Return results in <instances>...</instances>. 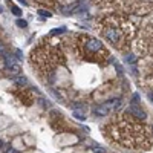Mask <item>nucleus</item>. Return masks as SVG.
<instances>
[{"label": "nucleus", "instance_id": "f257e3e1", "mask_svg": "<svg viewBox=\"0 0 153 153\" xmlns=\"http://www.w3.org/2000/svg\"><path fill=\"white\" fill-rule=\"evenodd\" d=\"M106 135L115 142L127 149L147 150L152 146V135L146 125V121L133 118L130 113L115 115L109 125L106 127Z\"/></svg>", "mask_w": 153, "mask_h": 153}, {"label": "nucleus", "instance_id": "f03ea898", "mask_svg": "<svg viewBox=\"0 0 153 153\" xmlns=\"http://www.w3.org/2000/svg\"><path fill=\"white\" fill-rule=\"evenodd\" d=\"M96 29L103 38H106L112 46H115L120 51L129 49L135 34V26L129 20V17L116 12L103 17L98 22Z\"/></svg>", "mask_w": 153, "mask_h": 153}, {"label": "nucleus", "instance_id": "7ed1b4c3", "mask_svg": "<svg viewBox=\"0 0 153 153\" xmlns=\"http://www.w3.org/2000/svg\"><path fill=\"white\" fill-rule=\"evenodd\" d=\"M31 63L32 66L38 69L40 75L52 81L55 77V69L58 65H65V55L58 48H54L51 44H40L37 49L31 52Z\"/></svg>", "mask_w": 153, "mask_h": 153}, {"label": "nucleus", "instance_id": "20e7f679", "mask_svg": "<svg viewBox=\"0 0 153 153\" xmlns=\"http://www.w3.org/2000/svg\"><path fill=\"white\" fill-rule=\"evenodd\" d=\"M75 49L78 51V54L83 58L98 61V63L106 61L107 57H109V51L104 48L103 41L95 38V37H91V35H87V34H81L77 37Z\"/></svg>", "mask_w": 153, "mask_h": 153}, {"label": "nucleus", "instance_id": "39448f33", "mask_svg": "<svg viewBox=\"0 0 153 153\" xmlns=\"http://www.w3.org/2000/svg\"><path fill=\"white\" fill-rule=\"evenodd\" d=\"M124 8L133 14H146L153 8V0H125Z\"/></svg>", "mask_w": 153, "mask_h": 153}, {"label": "nucleus", "instance_id": "423d86ee", "mask_svg": "<svg viewBox=\"0 0 153 153\" xmlns=\"http://www.w3.org/2000/svg\"><path fill=\"white\" fill-rule=\"evenodd\" d=\"M141 44H144L146 52H153V20L144 28L141 34Z\"/></svg>", "mask_w": 153, "mask_h": 153}, {"label": "nucleus", "instance_id": "0eeeda50", "mask_svg": "<svg viewBox=\"0 0 153 153\" xmlns=\"http://www.w3.org/2000/svg\"><path fill=\"white\" fill-rule=\"evenodd\" d=\"M130 115L133 118L141 120V121H146V118H147V113L144 112V109L139 104H130Z\"/></svg>", "mask_w": 153, "mask_h": 153}, {"label": "nucleus", "instance_id": "6e6552de", "mask_svg": "<svg viewBox=\"0 0 153 153\" xmlns=\"http://www.w3.org/2000/svg\"><path fill=\"white\" fill-rule=\"evenodd\" d=\"M20 66L17 65V63H14V65H6V74L9 75V77H19L20 75Z\"/></svg>", "mask_w": 153, "mask_h": 153}, {"label": "nucleus", "instance_id": "1a4fd4ad", "mask_svg": "<svg viewBox=\"0 0 153 153\" xmlns=\"http://www.w3.org/2000/svg\"><path fill=\"white\" fill-rule=\"evenodd\" d=\"M107 113H109V106L107 104L96 106L94 109V115H96V116H107Z\"/></svg>", "mask_w": 153, "mask_h": 153}, {"label": "nucleus", "instance_id": "9d476101", "mask_svg": "<svg viewBox=\"0 0 153 153\" xmlns=\"http://www.w3.org/2000/svg\"><path fill=\"white\" fill-rule=\"evenodd\" d=\"M15 83L19 86H25L26 84V78L25 77H15Z\"/></svg>", "mask_w": 153, "mask_h": 153}, {"label": "nucleus", "instance_id": "9b49d317", "mask_svg": "<svg viewBox=\"0 0 153 153\" xmlns=\"http://www.w3.org/2000/svg\"><path fill=\"white\" fill-rule=\"evenodd\" d=\"M11 9H12V14H15V15H22V9H20V8H17V6L12 5Z\"/></svg>", "mask_w": 153, "mask_h": 153}, {"label": "nucleus", "instance_id": "f8f14e48", "mask_svg": "<svg viewBox=\"0 0 153 153\" xmlns=\"http://www.w3.org/2000/svg\"><path fill=\"white\" fill-rule=\"evenodd\" d=\"M60 32H66V28H60V29H52L51 31V34H54V35H57Z\"/></svg>", "mask_w": 153, "mask_h": 153}, {"label": "nucleus", "instance_id": "ddd939ff", "mask_svg": "<svg viewBox=\"0 0 153 153\" xmlns=\"http://www.w3.org/2000/svg\"><path fill=\"white\" fill-rule=\"evenodd\" d=\"M26 25H28V23H26L25 20H22V19L17 20V26H20V28H26Z\"/></svg>", "mask_w": 153, "mask_h": 153}, {"label": "nucleus", "instance_id": "4468645a", "mask_svg": "<svg viewBox=\"0 0 153 153\" xmlns=\"http://www.w3.org/2000/svg\"><path fill=\"white\" fill-rule=\"evenodd\" d=\"M74 116H75V118H78V120H86V116L84 115H81V113H78V112H74Z\"/></svg>", "mask_w": 153, "mask_h": 153}, {"label": "nucleus", "instance_id": "2eb2a0df", "mask_svg": "<svg viewBox=\"0 0 153 153\" xmlns=\"http://www.w3.org/2000/svg\"><path fill=\"white\" fill-rule=\"evenodd\" d=\"M38 12H40V15H43V17H51V15H52L49 11H43V9H40Z\"/></svg>", "mask_w": 153, "mask_h": 153}, {"label": "nucleus", "instance_id": "dca6fc26", "mask_svg": "<svg viewBox=\"0 0 153 153\" xmlns=\"http://www.w3.org/2000/svg\"><path fill=\"white\" fill-rule=\"evenodd\" d=\"M5 46H3V44H0V54H2V55H5Z\"/></svg>", "mask_w": 153, "mask_h": 153}, {"label": "nucleus", "instance_id": "f3484780", "mask_svg": "<svg viewBox=\"0 0 153 153\" xmlns=\"http://www.w3.org/2000/svg\"><path fill=\"white\" fill-rule=\"evenodd\" d=\"M15 55L17 58H22V51H15Z\"/></svg>", "mask_w": 153, "mask_h": 153}, {"label": "nucleus", "instance_id": "a211bd4d", "mask_svg": "<svg viewBox=\"0 0 153 153\" xmlns=\"http://www.w3.org/2000/svg\"><path fill=\"white\" fill-rule=\"evenodd\" d=\"M19 2H22L23 5H26V2H25V0H19Z\"/></svg>", "mask_w": 153, "mask_h": 153}, {"label": "nucleus", "instance_id": "6ab92c4d", "mask_svg": "<svg viewBox=\"0 0 153 153\" xmlns=\"http://www.w3.org/2000/svg\"><path fill=\"white\" fill-rule=\"evenodd\" d=\"M103 2H110V0H103Z\"/></svg>", "mask_w": 153, "mask_h": 153}]
</instances>
